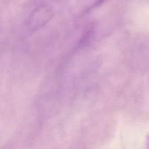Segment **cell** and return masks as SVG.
<instances>
[{"label":"cell","mask_w":149,"mask_h":149,"mask_svg":"<svg viewBox=\"0 0 149 149\" xmlns=\"http://www.w3.org/2000/svg\"><path fill=\"white\" fill-rule=\"evenodd\" d=\"M54 17L50 6L42 4L32 10L27 19V27L31 32H35L46 26Z\"/></svg>","instance_id":"1"},{"label":"cell","mask_w":149,"mask_h":149,"mask_svg":"<svg viewBox=\"0 0 149 149\" xmlns=\"http://www.w3.org/2000/svg\"><path fill=\"white\" fill-rule=\"evenodd\" d=\"M95 35V26L93 23H92L87 26L86 29H84L82 36H81L79 41L77 43V49H82L90 45L92 40L94 39Z\"/></svg>","instance_id":"2"},{"label":"cell","mask_w":149,"mask_h":149,"mask_svg":"<svg viewBox=\"0 0 149 149\" xmlns=\"http://www.w3.org/2000/svg\"><path fill=\"white\" fill-rule=\"evenodd\" d=\"M105 1H106V0H95V1L93 2V5L90 6L89 8H87V11H90V10H93V9L96 8V7H99L100 6H101L102 4L105 2Z\"/></svg>","instance_id":"3"}]
</instances>
